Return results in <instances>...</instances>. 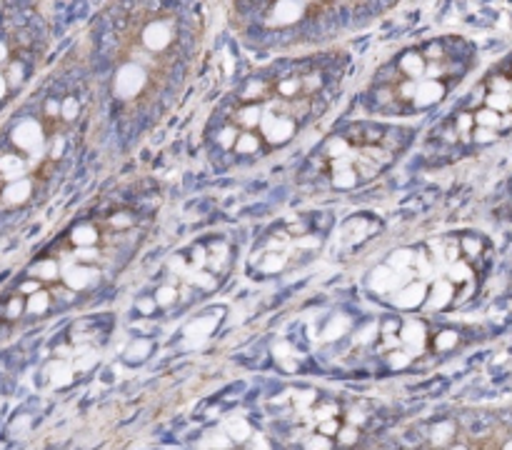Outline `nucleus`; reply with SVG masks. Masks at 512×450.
Here are the masks:
<instances>
[{
    "instance_id": "obj_1",
    "label": "nucleus",
    "mask_w": 512,
    "mask_h": 450,
    "mask_svg": "<svg viewBox=\"0 0 512 450\" xmlns=\"http://www.w3.org/2000/svg\"><path fill=\"white\" fill-rule=\"evenodd\" d=\"M83 113L78 93H48L0 135V235L40 203L68 153V125Z\"/></svg>"
},
{
    "instance_id": "obj_9",
    "label": "nucleus",
    "mask_w": 512,
    "mask_h": 450,
    "mask_svg": "<svg viewBox=\"0 0 512 450\" xmlns=\"http://www.w3.org/2000/svg\"><path fill=\"white\" fill-rule=\"evenodd\" d=\"M323 153L328 155L330 160H340V158H350L355 153L353 143H350L348 135H333V138L325 140Z\"/></svg>"
},
{
    "instance_id": "obj_22",
    "label": "nucleus",
    "mask_w": 512,
    "mask_h": 450,
    "mask_svg": "<svg viewBox=\"0 0 512 450\" xmlns=\"http://www.w3.org/2000/svg\"><path fill=\"white\" fill-rule=\"evenodd\" d=\"M110 223H113L115 228H130V225H133V215H130V213H115L113 218H110Z\"/></svg>"
},
{
    "instance_id": "obj_10",
    "label": "nucleus",
    "mask_w": 512,
    "mask_h": 450,
    "mask_svg": "<svg viewBox=\"0 0 512 450\" xmlns=\"http://www.w3.org/2000/svg\"><path fill=\"white\" fill-rule=\"evenodd\" d=\"M445 278L455 285L473 283V268H470V260H455L445 268Z\"/></svg>"
},
{
    "instance_id": "obj_7",
    "label": "nucleus",
    "mask_w": 512,
    "mask_h": 450,
    "mask_svg": "<svg viewBox=\"0 0 512 450\" xmlns=\"http://www.w3.org/2000/svg\"><path fill=\"white\" fill-rule=\"evenodd\" d=\"M98 228L93 223H78L70 228L68 243L78 245V248H90V245H98Z\"/></svg>"
},
{
    "instance_id": "obj_11",
    "label": "nucleus",
    "mask_w": 512,
    "mask_h": 450,
    "mask_svg": "<svg viewBox=\"0 0 512 450\" xmlns=\"http://www.w3.org/2000/svg\"><path fill=\"white\" fill-rule=\"evenodd\" d=\"M265 145V140L260 138L258 133H240L238 140H235L233 150L238 155H255Z\"/></svg>"
},
{
    "instance_id": "obj_16",
    "label": "nucleus",
    "mask_w": 512,
    "mask_h": 450,
    "mask_svg": "<svg viewBox=\"0 0 512 450\" xmlns=\"http://www.w3.org/2000/svg\"><path fill=\"white\" fill-rule=\"evenodd\" d=\"M228 260V245L225 243H215L213 248H208V265L215 268V263L223 265Z\"/></svg>"
},
{
    "instance_id": "obj_21",
    "label": "nucleus",
    "mask_w": 512,
    "mask_h": 450,
    "mask_svg": "<svg viewBox=\"0 0 512 450\" xmlns=\"http://www.w3.org/2000/svg\"><path fill=\"white\" fill-rule=\"evenodd\" d=\"M155 308H158V300H155V295H153V298H140L138 300V310L143 315H153Z\"/></svg>"
},
{
    "instance_id": "obj_19",
    "label": "nucleus",
    "mask_w": 512,
    "mask_h": 450,
    "mask_svg": "<svg viewBox=\"0 0 512 450\" xmlns=\"http://www.w3.org/2000/svg\"><path fill=\"white\" fill-rule=\"evenodd\" d=\"M213 323H215L213 315H205V318H198L190 323L188 333H210V330H213Z\"/></svg>"
},
{
    "instance_id": "obj_23",
    "label": "nucleus",
    "mask_w": 512,
    "mask_h": 450,
    "mask_svg": "<svg viewBox=\"0 0 512 450\" xmlns=\"http://www.w3.org/2000/svg\"><path fill=\"white\" fill-rule=\"evenodd\" d=\"M453 343H455V335H453V333H443V335H440V338H438L440 348H450V345H453Z\"/></svg>"
},
{
    "instance_id": "obj_6",
    "label": "nucleus",
    "mask_w": 512,
    "mask_h": 450,
    "mask_svg": "<svg viewBox=\"0 0 512 450\" xmlns=\"http://www.w3.org/2000/svg\"><path fill=\"white\" fill-rule=\"evenodd\" d=\"M403 280L405 275L398 273L395 268H390V265H378V268L370 273V285H373V290H378V293H388V290L398 288Z\"/></svg>"
},
{
    "instance_id": "obj_20",
    "label": "nucleus",
    "mask_w": 512,
    "mask_h": 450,
    "mask_svg": "<svg viewBox=\"0 0 512 450\" xmlns=\"http://www.w3.org/2000/svg\"><path fill=\"white\" fill-rule=\"evenodd\" d=\"M320 245V238L318 235H300L298 240H295V248H303V250H313Z\"/></svg>"
},
{
    "instance_id": "obj_4",
    "label": "nucleus",
    "mask_w": 512,
    "mask_h": 450,
    "mask_svg": "<svg viewBox=\"0 0 512 450\" xmlns=\"http://www.w3.org/2000/svg\"><path fill=\"white\" fill-rule=\"evenodd\" d=\"M463 113L473 120L470 140L478 145L493 143L500 133L512 130V55L485 75Z\"/></svg>"
},
{
    "instance_id": "obj_5",
    "label": "nucleus",
    "mask_w": 512,
    "mask_h": 450,
    "mask_svg": "<svg viewBox=\"0 0 512 450\" xmlns=\"http://www.w3.org/2000/svg\"><path fill=\"white\" fill-rule=\"evenodd\" d=\"M428 293H430L428 283L415 278L400 288V293L395 295V305H400V308H418V305H423L425 300H428Z\"/></svg>"
},
{
    "instance_id": "obj_18",
    "label": "nucleus",
    "mask_w": 512,
    "mask_h": 450,
    "mask_svg": "<svg viewBox=\"0 0 512 450\" xmlns=\"http://www.w3.org/2000/svg\"><path fill=\"white\" fill-rule=\"evenodd\" d=\"M155 300H158V305H170L178 300V288H173V285H163V288H158V293H155Z\"/></svg>"
},
{
    "instance_id": "obj_3",
    "label": "nucleus",
    "mask_w": 512,
    "mask_h": 450,
    "mask_svg": "<svg viewBox=\"0 0 512 450\" xmlns=\"http://www.w3.org/2000/svg\"><path fill=\"white\" fill-rule=\"evenodd\" d=\"M473 45L460 38L428 40L408 48L375 73L368 108L375 113H418L438 105L470 70Z\"/></svg>"
},
{
    "instance_id": "obj_2",
    "label": "nucleus",
    "mask_w": 512,
    "mask_h": 450,
    "mask_svg": "<svg viewBox=\"0 0 512 450\" xmlns=\"http://www.w3.org/2000/svg\"><path fill=\"white\" fill-rule=\"evenodd\" d=\"M398 0H233L235 28L253 48H288L360 28Z\"/></svg>"
},
{
    "instance_id": "obj_14",
    "label": "nucleus",
    "mask_w": 512,
    "mask_h": 450,
    "mask_svg": "<svg viewBox=\"0 0 512 450\" xmlns=\"http://www.w3.org/2000/svg\"><path fill=\"white\" fill-rule=\"evenodd\" d=\"M188 280L193 285H198V288H205V290H213L215 285H218V278H215L213 273H208V270H193V273L188 275Z\"/></svg>"
},
{
    "instance_id": "obj_12",
    "label": "nucleus",
    "mask_w": 512,
    "mask_h": 450,
    "mask_svg": "<svg viewBox=\"0 0 512 450\" xmlns=\"http://www.w3.org/2000/svg\"><path fill=\"white\" fill-rule=\"evenodd\" d=\"M358 180H360V175L353 165H348V168H335V173H333V185L340 190L355 188V185H358Z\"/></svg>"
},
{
    "instance_id": "obj_15",
    "label": "nucleus",
    "mask_w": 512,
    "mask_h": 450,
    "mask_svg": "<svg viewBox=\"0 0 512 450\" xmlns=\"http://www.w3.org/2000/svg\"><path fill=\"white\" fill-rule=\"evenodd\" d=\"M190 268L193 270L208 268V248H203V245H195V248L190 250Z\"/></svg>"
},
{
    "instance_id": "obj_8",
    "label": "nucleus",
    "mask_w": 512,
    "mask_h": 450,
    "mask_svg": "<svg viewBox=\"0 0 512 450\" xmlns=\"http://www.w3.org/2000/svg\"><path fill=\"white\" fill-rule=\"evenodd\" d=\"M453 298H455V283H450L448 278L435 280L433 288H430L428 293V305L430 308H445Z\"/></svg>"
},
{
    "instance_id": "obj_13",
    "label": "nucleus",
    "mask_w": 512,
    "mask_h": 450,
    "mask_svg": "<svg viewBox=\"0 0 512 450\" xmlns=\"http://www.w3.org/2000/svg\"><path fill=\"white\" fill-rule=\"evenodd\" d=\"M288 258L283 253H268L263 260H260V270L263 273H278V270L285 268Z\"/></svg>"
},
{
    "instance_id": "obj_24",
    "label": "nucleus",
    "mask_w": 512,
    "mask_h": 450,
    "mask_svg": "<svg viewBox=\"0 0 512 450\" xmlns=\"http://www.w3.org/2000/svg\"><path fill=\"white\" fill-rule=\"evenodd\" d=\"M230 428H233L235 435H243L245 433V425L243 423H233V425H230Z\"/></svg>"
},
{
    "instance_id": "obj_17",
    "label": "nucleus",
    "mask_w": 512,
    "mask_h": 450,
    "mask_svg": "<svg viewBox=\"0 0 512 450\" xmlns=\"http://www.w3.org/2000/svg\"><path fill=\"white\" fill-rule=\"evenodd\" d=\"M460 248H463V253L468 255V260H475L480 255V250H483V245H480L478 238H463L460 240Z\"/></svg>"
}]
</instances>
